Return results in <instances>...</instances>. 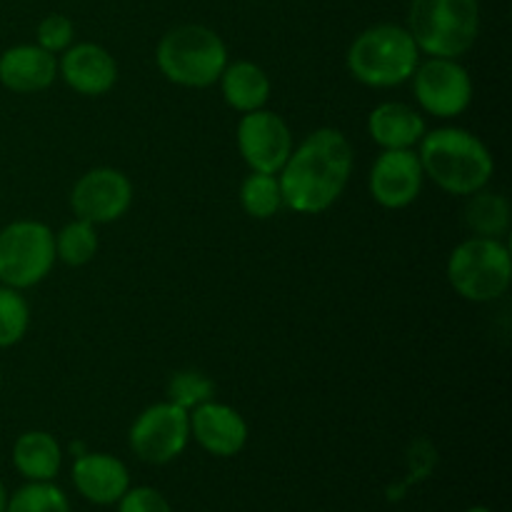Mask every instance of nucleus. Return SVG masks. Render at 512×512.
<instances>
[{"instance_id":"1","label":"nucleus","mask_w":512,"mask_h":512,"mask_svg":"<svg viewBox=\"0 0 512 512\" xmlns=\"http://www.w3.org/2000/svg\"><path fill=\"white\" fill-rule=\"evenodd\" d=\"M355 168V150L338 128H318L293 145L278 173L285 208L320 215L343 198Z\"/></svg>"},{"instance_id":"2","label":"nucleus","mask_w":512,"mask_h":512,"mask_svg":"<svg viewBox=\"0 0 512 512\" xmlns=\"http://www.w3.org/2000/svg\"><path fill=\"white\" fill-rule=\"evenodd\" d=\"M418 158L425 180H433L443 193L468 198L488 188L495 175L493 150L465 128L445 125L428 130L418 143Z\"/></svg>"},{"instance_id":"3","label":"nucleus","mask_w":512,"mask_h":512,"mask_svg":"<svg viewBox=\"0 0 512 512\" xmlns=\"http://www.w3.org/2000/svg\"><path fill=\"white\" fill-rule=\"evenodd\" d=\"M423 53L405 25L378 23L355 35L345 53V68L365 88L388 90L410 83Z\"/></svg>"},{"instance_id":"4","label":"nucleus","mask_w":512,"mask_h":512,"mask_svg":"<svg viewBox=\"0 0 512 512\" xmlns=\"http://www.w3.org/2000/svg\"><path fill=\"white\" fill-rule=\"evenodd\" d=\"M228 45L213 28L183 23L170 28L155 48V65L168 83L190 90L218 85L228 65Z\"/></svg>"},{"instance_id":"5","label":"nucleus","mask_w":512,"mask_h":512,"mask_svg":"<svg viewBox=\"0 0 512 512\" xmlns=\"http://www.w3.org/2000/svg\"><path fill=\"white\" fill-rule=\"evenodd\" d=\"M408 33L425 58L460 60L480 35L478 0H410Z\"/></svg>"},{"instance_id":"6","label":"nucleus","mask_w":512,"mask_h":512,"mask_svg":"<svg viewBox=\"0 0 512 512\" xmlns=\"http://www.w3.org/2000/svg\"><path fill=\"white\" fill-rule=\"evenodd\" d=\"M445 275L455 293L468 303H495L512 285V255L505 240L470 235L453 248Z\"/></svg>"},{"instance_id":"7","label":"nucleus","mask_w":512,"mask_h":512,"mask_svg":"<svg viewBox=\"0 0 512 512\" xmlns=\"http://www.w3.org/2000/svg\"><path fill=\"white\" fill-rule=\"evenodd\" d=\"M55 233L48 223L20 218L0 230V285L28 290L53 273Z\"/></svg>"},{"instance_id":"8","label":"nucleus","mask_w":512,"mask_h":512,"mask_svg":"<svg viewBox=\"0 0 512 512\" xmlns=\"http://www.w3.org/2000/svg\"><path fill=\"white\" fill-rule=\"evenodd\" d=\"M410 83L420 113L438 120L460 118L473 105V75L455 58L420 60Z\"/></svg>"},{"instance_id":"9","label":"nucleus","mask_w":512,"mask_h":512,"mask_svg":"<svg viewBox=\"0 0 512 512\" xmlns=\"http://www.w3.org/2000/svg\"><path fill=\"white\" fill-rule=\"evenodd\" d=\"M128 445L143 463H173L190 445V413L170 400L148 405L130 425Z\"/></svg>"},{"instance_id":"10","label":"nucleus","mask_w":512,"mask_h":512,"mask_svg":"<svg viewBox=\"0 0 512 512\" xmlns=\"http://www.w3.org/2000/svg\"><path fill=\"white\" fill-rule=\"evenodd\" d=\"M133 180L118 168L100 165L80 175L70 188V210L93 225L118 223L133 208Z\"/></svg>"},{"instance_id":"11","label":"nucleus","mask_w":512,"mask_h":512,"mask_svg":"<svg viewBox=\"0 0 512 512\" xmlns=\"http://www.w3.org/2000/svg\"><path fill=\"white\" fill-rule=\"evenodd\" d=\"M235 145L243 163L253 173L278 175L288 155L293 153L295 140L283 115L260 108L240 115L238 128H235Z\"/></svg>"},{"instance_id":"12","label":"nucleus","mask_w":512,"mask_h":512,"mask_svg":"<svg viewBox=\"0 0 512 512\" xmlns=\"http://www.w3.org/2000/svg\"><path fill=\"white\" fill-rule=\"evenodd\" d=\"M425 185L418 150H380L368 175L370 198L385 210H403L420 198Z\"/></svg>"},{"instance_id":"13","label":"nucleus","mask_w":512,"mask_h":512,"mask_svg":"<svg viewBox=\"0 0 512 512\" xmlns=\"http://www.w3.org/2000/svg\"><path fill=\"white\" fill-rule=\"evenodd\" d=\"M58 78L83 98H103L118 85L120 68L108 48L85 40L58 55Z\"/></svg>"},{"instance_id":"14","label":"nucleus","mask_w":512,"mask_h":512,"mask_svg":"<svg viewBox=\"0 0 512 512\" xmlns=\"http://www.w3.org/2000/svg\"><path fill=\"white\" fill-rule=\"evenodd\" d=\"M248 438V420L233 405L213 398L190 410V440L213 458H235L245 450Z\"/></svg>"},{"instance_id":"15","label":"nucleus","mask_w":512,"mask_h":512,"mask_svg":"<svg viewBox=\"0 0 512 512\" xmlns=\"http://www.w3.org/2000/svg\"><path fill=\"white\" fill-rule=\"evenodd\" d=\"M70 478L80 498L100 508L118 503L125 490L133 485L130 470L123 460L110 453H93V450L75 455Z\"/></svg>"},{"instance_id":"16","label":"nucleus","mask_w":512,"mask_h":512,"mask_svg":"<svg viewBox=\"0 0 512 512\" xmlns=\"http://www.w3.org/2000/svg\"><path fill=\"white\" fill-rule=\"evenodd\" d=\"M58 80V55L38 43L10 45L0 53V85L15 95H35Z\"/></svg>"},{"instance_id":"17","label":"nucleus","mask_w":512,"mask_h":512,"mask_svg":"<svg viewBox=\"0 0 512 512\" xmlns=\"http://www.w3.org/2000/svg\"><path fill=\"white\" fill-rule=\"evenodd\" d=\"M425 133V115L400 100H385L368 115V135L380 150H415Z\"/></svg>"},{"instance_id":"18","label":"nucleus","mask_w":512,"mask_h":512,"mask_svg":"<svg viewBox=\"0 0 512 512\" xmlns=\"http://www.w3.org/2000/svg\"><path fill=\"white\" fill-rule=\"evenodd\" d=\"M218 85L225 105L240 115L265 108L273 95V80L268 70L253 60H228Z\"/></svg>"},{"instance_id":"19","label":"nucleus","mask_w":512,"mask_h":512,"mask_svg":"<svg viewBox=\"0 0 512 512\" xmlns=\"http://www.w3.org/2000/svg\"><path fill=\"white\" fill-rule=\"evenodd\" d=\"M10 460L25 483H50L63 468V448L48 430H25L15 438Z\"/></svg>"},{"instance_id":"20","label":"nucleus","mask_w":512,"mask_h":512,"mask_svg":"<svg viewBox=\"0 0 512 512\" xmlns=\"http://www.w3.org/2000/svg\"><path fill=\"white\" fill-rule=\"evenodd\" d=\"M465 228L480 238H500L510 233V200L503 193L495 190H478V193L468 195V203L463 210Z\"/></svg>"},{"instance_id":"21","label":"nucleus","mask_w":512,"mask_h":512,"mask_svg":"<svg viewBox=\"0 0 512 512\" xmlns=\"http://www.w3.org/2000/svg\"><path fill=\"white\" fill-rule=\"evenodd\" d=\"M100 250L98 225L73 218L55 233V258L68 268H83L93 263Z\"/></svg>"},{"instance_id":"22","label":"nucleus","mask_w":512,"mask_h":512,"mask_svg":"<svg viewBox=\"0 0 512 512\" xmlns=\"http://www.w3.org/2000/svg\"><path fill=\"white\" fill-rule=\"evenodd\" d=\"M240 208L253 220H270L285 208L283 190H280L278 175L253 173L240 183Z\"/></svg>"},{"instance_id":"23","label":"nucleus","mask_w":512,"mask_h":512,"mask_svg":"<svg viewBox=\"0 0 512 512\" xmlns=\"http://www.w3.org/2000/svg\"><path fill=\"white\" fill-rule=\"evenodd\" d=\"M5 512H73L63 488L50 483H25L8 495Z\"/></svg>"},{"instance_id":"24","label":"nucleus","mask_w":512,"mask_h":512,"mask_svg":"<svg viewBox=\"0 0 512 512\" xmlns=\"http://www.w3.org/2000/svg\"><path fill=\"white\" fill-rule=\"evenodd\" d=\"M30 330V303L23 290L0 285V350L18 345Z\"/></svg>"},{"instance_id":"25","label":"nucleus","mask_w":512,"mask_h":512,"mask_svg":"<svg viewBox=\"0 0 512 512\" xmlns=\"http://www.w3.org/2000/svg\"><path fill=\"white\" fill-rule=\"evenodd\" d=\"M215 398V383L198 370H180L168 383V400L183 410H195L198 405Z\"/></svg>"},{"instance_id":"26","label":"nucleus","mask_w":512,"mask_h":512,"mask_svg":"<svg viewBox=\"0 0 512 512\" xmlns=\"http://www.w3.org/2000/svg\"><path fill=\"white\" fill-rule=\"evenodd\" d=\"M35 43L48 53L60 55L75 43V25L68 15L63 13H50L45 15L35 30Z\"/></svg>"},{"instance_id":"27","label":"nucleus","mask_w":512,"mask_h":512,"mask_svg":"<svg viewBox=\"0 0 512 512\" xmlns=\"http://www.w3.org/2000/svg\"><path fill=\"white\" fill-rule=\"evenodd\" d=\"M115 508L118 512H173L170 500L150 485H130Z\"/></svg>"},{"instance_id":"28","label":"nucleus","mask_w":512,"mask_h":512,"mask_svg":"<svg viewBox=\"0 0 512 512\" xmlns=\"http://www.w3.org/2000/svg\"><path fill=\"white\" fill-rule=\"evenodd\" d=\"M8 488H5L3 478H0V512H5V505H8Z\"/></svg>"},{"instance_id":"29","label":"nucleus","mask_w":512,"mask_h":512,"mask_svg":"<svg viewBox=\"0 0 512 512\" xmlns=\"http://www.w3.org/2000/svg\"><path fill=\"white\" fill-rule=\"evenodd\" d=\"M465 512H493V510L485 508V505H473V508H468Z\"/></svg>"},{"instance_id":"30","label":"nucleus","mask_w":512,"mask_h":512,"mask_svg":"<svg viewBox=\"0 0 512 512\" xmlns=\"http://www.w3.org/2000/svg\"><path fill=\"white\" fill-rule=\"evenodd\" d=\"M0 388H3V368H0Z\"/></svg>"}]
</instances>
